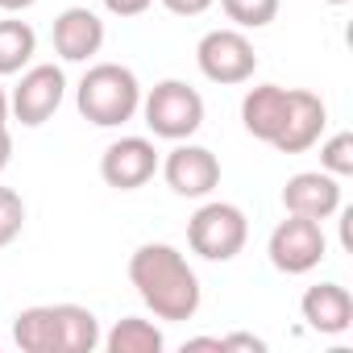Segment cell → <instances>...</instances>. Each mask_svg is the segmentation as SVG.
Wrapping results in <instances>:
<instances>
[{
    "label": "cell",
    "instance_id": "9",
    "mask_svg": "<svg viewBox=\"0 0 353 353\" xmlns=\"http://www.w3.org/2000/svg\"><path fill=\"white\" fill-rule=\"evenodd\" d=\"M162 179H166V188H170L174 196L204 200V196H212L216 183H221V162H216L212 150L192 145V141H179V145L166 154V162H162Z\"/></svg>",
    "mask_w": 353,
    "mask_h": 353
},
{
    "label": "cell",
    "instance_id": "11",
    "mask_svg": "<svg viewBox=\"0 0 353 353\" xmlns=\"http://www.w3.org/2000/svg\"><path fill=\"white\" fill-rule=\"evenodd\" d=\"M328 125V108L316 92H303V88H291V100H287V117H283V129L274 137V150L283 154H303L320 141Z\"/></svg>",
    "mask_w": 353,
    "mask_h": 353
},
{
    "label": "cell",
    "instance_id": "21",
    "mask_svg": "<svg viewBox=\"0 0 353 353\" xmlns=\"http://www.w3.org/2000/svg\"><path fill=\"white\" fill-rule=\"evenodd\" d=\"M229 349L266 353V341H262V336H254V332H229V336H221V353H229Z\"/></svg>",
    "mask_w": 353,
    "mask_h": 353
},
{
    "label": "cell",
    "instance_id": "4",
    "mask_svg": "<svg viewBox=\"0 0 353 353\" xmlns=\"http://www.w3.org/2000/svg\"><path fill=\"white\" fill-rule=\"evenodd\" d=\"M141 117L154 137L188 141L204 125V96L183 79H162L150 88V96H141Z\"/></svg>",
    "mask_w": 353,
    "mask_h": 353
},
{
    "label": "cell",
    "instance_id": "23",
    "mask_svg": "<svg viewBox=\"0 0 353 353\" xmlns=\"http://www.w3.org/2000/svg\"><path fill=\"white\" fill-rule=\"evenodd\" d=\"M100 5H104L112 17H141L154 0H100Z\"/></svg>",
    "mask_w": 353,
    "mask_h": 353
},
{
    "label": "cell",
    "instance_id": "13",
    "mask_svg": "<svg viewBox=\"0 0 353 353\" xmlns=\"http://www.w3.org/2000/svg\"><path fill=\"white\" fill-rule=\"evenodd\" d=\"M104 46V21L83 9V5H71L54 17V50L63 63H88L92 54H100Z\"/></svg>",
    "mask_w": 353,
    "mask_h": 353
},
{
    "label": "cell",
    "instance_id": "5",
    "mask_svg": "<svg viewBox=\"0 0 353 353\" xmlns=\"http://www.w3.org/2000/svg\"><path fill=\"white\" fill-rule=\"evenodd\" d=\"M245 241H250V221L237 204L212 200L188 221V245H192V254H200L208 262H233L245 250Z\"/></svg>",
    "mask_w": 353,
    "mask_h": 353
},
{
    "label": "cell",
    "instance_id": "24",
    "mask_svg": "<svg viewBox=\"0 0 353 353\" xmlns=\"http://www.w3.org/2000/svg\"><path fill=\"white\" fill-rule=\"evenodd\" d=\"M9 162H13V133H9V125H0V170Z\"/></svg>",
    "mask_w": 353,
    "mask_h": 353
},
{
    "label": "cell",
    "instance_id": "27",
    "mask_svg": "<svg viewBox=\"0 0 353 353\" xmlns=\"http://www.w3.org/2000/svg\"><path fill=\"white\" fill-rule=\"evenodd\" d=\"M328 5H336V9H341V5H349V0H328Z\"/></svg>",
    "mask_w": 353,
    "mask_h": 353
},
{
    "label": "cell",
    "instance_id": "12",
    "mask_svg": "<svg viewBox=\"0 0 353 353\" xmlns=\"http://www.w3.org/2000/svg\"><path fill=\"white\" fill-rule=\"evenodd\" d=\"M283 208L307 221H328L332 212H341V183L328 170H299L283 188Z\"/></svg>",
    "mask_w": 353,
    "mask_h": 353
},
{
    "label": "cell",
    "instance_id": "20",
    "mask_svg": "<svg viewBox=\"0 0 353 353\" xmlns=\"http://www.w3.org/2000/svg\"><path fill=\"white\" fill-rule=\"evenodd\" d=\"M320 170L336 174V179L353 174V133H332V137L320 145Z\"/></svg>",
    "mask_w": 353,
    "mask_h": 353
},
{
    "label": "cell",
    "instance_id": "22",
    "mask_svg": "<svg viewBox=\"0 0 353 353\" xmlns=\"http://www.w3.org/2000/svg\"><path fill=\"white\" fill-rule=\"evenodd\" d=\"M216 5V0H162V9L174 13V17H200Z\"/></svg>",
    "mask_w": 353,
    "mask_h": 353
},
{
    "label": "cell",
    "instance_id": "26",
    "mask_svg": "<svg viewBox=\"0 0 353 353\" xmlns=\"http://www.w3.org/2000/svg\"><path fill=\"white\" fill-rule=\"evenodd\" d=\"M0 125H9V96H5V88H0Z\"/></svg>",
    "mask_w": 353,
    "mask_h": 353
},
{
    "label": "cell",
    "instance_id": "6",
    "mask_svg": "<svg viewBox=\"0 0 353 353\" xmlns=\"http://www.w3.org/2000/svg\"><path fill=\"white\" fill-rule=\"evenodd\" d=\"M266 254H270V266L274 270H283V274H307V270H316L324 262L328 241H324L320 221H307V216L287 212V221L274 225V233L266 241Z\"/></svg>",
    "mask_w": 353,
    "mask_h": 353
},
{
    "label": "cell",
    "instance_id": "25",
    "mask_svg": "<svg viewBox=\"0 0 353 353\" xmlns=\"http://www.w3.org/2000/svg\"><path fill=\"white\" fill-rule=\"evenodd\" d=\"M30 5H38V0H0V9H5V13H21Z\"/></svg>",
    "mask_w": 353,
    "mask_h": 353
},
{
    "label": "cell",
    "instance_id": "3",
    "mask_svg": "<svg viewBox=\"0 0 353 353\" xmlns=\"http://www.w3.org/2000/svg\"><path fill=\"white\" fill-rule=\"evenodd\" d=\"M75 104L79 112L100 125V129H117L125 121H133V112L141 108V83L129 67L121 63H96L88 67V75L79 79V92H75Z\"/></svg>",
    "mask_w": 353,
    "mask_h": 353
},
{
    "label": "cell",
    "instance_id": "10",
    "mask_svg": "<svg viewBox=\"0 0 353 353\" xmlns=\"http://www.w3.org/2000/svg\"><path fill=\"white\" fill-rule=\"evenodd\" d=\"M154 170H158V150L150 137H121L104 150L100 158V174H104V183L117 188V192H137L154 179Z\"/></svg>",
    "mask_w": 353,
    "mask_h": 353
},
{
    "label": "cell",
    "instance_id": "8",
    "mask_svg": "<svg viewBox=\"0 0 353 353\" xmlns=\"http://www.w3.org/2000/svg\"><path fill=\"white\" fill-rule=\"evenodd\" d=\"M63 96H67V75H63V67L38 63V67L21 71V83H17L13 96H9V112H13L21 125L38 129V125H46V121L59 112Z\"/></svg>",
    "mask_w": 353,
    "mask_h": 353
},
{
    "label": "cell",
    "instance_id": "17",
    "mask_svg": "<svg viewBox=\"0 0 353 353\" xmlns=\"http://www.w3.org/2000/svg\"><path fill=\"white\" fill-rule=\"evenodd\" d=\"M34 50H38V34H34L30 21H17V17L0 21V75L26 71Z\"/></svg>",
    "mask_w": 353,
    "mask_h": 353
},
{
    "label": "cell",
    "instance_id": "7",
    "mask_svg": "<svg viewBox=\"0 0 353 353\" xmlns=\"http://www.w3.org/2000/svg\"><path fill=\"white\" fill-rule=\"evenodd\" d=\"M196 63H200L204 79L225 83V88L245 83V79H254V71H258L254 42H250L237 26H233V30H208V34L200 38V46H196Z\"/></svg>",
    "mask_w": 353,
    "mask_h": 353
},
{
    "label": "cell",
    "instance_id": "19",
    "mask_svg": "<svg viewBox=\"0 0 353 353\" xmlns=\"http://www.w3.org/2000/svg\"><path fill=\"white\" fill-rule=\"evenodd\" d=\"M26 229V200L13 188H0V250L13 245Z\"/></svg>",
    "mask_w": 353,
    "mask_h": 353
},
{
    "label": "cell",
    "instance_id": "2",
    "mask_svg": "<svg viewBox=\"0 0 353 353\" xmlns=\"http://www.w3.org/2000/svg\"><path fill=\"white\" fill-rule=\"evenodd\" d=\"M13 341L21 353H92L100 345V320L83 303H38L17 312Z\"/></svg>",
    "mask_w": 353,
    "mask_h": 353
},
{
    "label": "cell",
    "instance_id": "14",
    "mask_svg": "<svg viewBox=\"0 0 353 353\" xmlns=\"http://www.w3.org/2000/svg\"><path fill=\"white\" fill-rule=\"evenodd\" d=\"M299 312H303V320H307L312 332H320V336H341V332H349V324H353V295H349L341 283H316V287L303 291Z\"/></svg>",
    "mask_w": 353,
    "mask_h": 353
},
{
    "label": "cell",
    "instance_id": "18",
    "mask_svg": "<svg viewBox=\"0 0 353 353\" xmlns=\"http://www.w3.org/2000/svg\"><path fill=\"white\" fill-rule=\"evenodd\" d=\"M221 9L237 30H262L279 17V0H221Z\"/></svg>",
    "mask_w": 353,
    "mask_h": 353
},
{
    "label": "cell",
    "instance_id": "1",
    "mask_svg": "<svg viewBox=\"0 0 353 353\" xmlns=\"http://www.w3.org/2000/svg\"><path fill=\"white\" fill-rule=\"evenodd\" d=\"M129 283L137 287L141 303L158 320H192L200 312V279L188 266V258L166 241H150L133 250Z\"/></svg>",
    "mask_w": 353,
    "mask_h": 353
},
{
    "label": "cell",
    "instance_id": "15",
    "mask_svg": "<svg viewBox=\"0 0 353 353\" xmlns=\"http://www.w3.org/2000/svg\"><path fill=\"white\" fill-rule=\"evenodd\" d=\"M287 100H291V88H279V83H262V88H250L245 100H241V121L245 129L274 145L279 129H283V117H287Z\"/></svg>",
    "mask_w": 353,
    "mask_h": 353
},
{
    "label": "cell",
    "instance_id": "16",
    "mask_svg": "<svg viewBox=\"0 0 353 353\" xmlns=\"http://www.w3.org/2000/svg\"><path fill=\"white\" fill-rule=\"evenodd\" d=\"M100 345H104L108 353H158V349L166 345V336H162V328H158L154 320L125 316V320L112 324L108 336H100Z\"/></svg>",
    "mask_w": 353,
    "mask_h": 353
}]
</instances>
